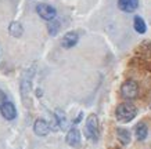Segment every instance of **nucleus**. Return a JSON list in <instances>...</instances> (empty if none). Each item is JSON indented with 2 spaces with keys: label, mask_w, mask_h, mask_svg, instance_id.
<instances>
[{
  "label": "nucleus",
  "mask_w": 151,
  "mask_h": 149,
  "mask_svg": "<svg viewBox=\"0 0 151 149\" xmlns=\"http://www.w3.org/2000/svg\"><path fill=\"white\" fill-rule=\"evenodd\" d=\"M133 26H134V31L137 33H146L147 31V26H146V22L144 19L140 17V15H136L134 19H133Z\"/></svg>",
  "instance_id": "9b49d317"
},
{
  "label": "nucleus",
  "mask_w": 151,
  "mask_h": 149,
  "mask_svg": "<svg viewBox=\"0 0 151 149\" xmlns=\"http://www.w3.org/2000/svg\"><path fill=\"white\" fill-rule=\"evenodd\" d=\"M10 33L13 35L14 37H18L22 35V26H21V24L18 22H13L11 25H10Z\"/></svg>",
  "instance_id": "ddd939ff"
},
{
  "label": "nucleus",
  "mask_w": 151,
  "mask_h": 149,
  "mask_svg": "<svg viewBox=\"0 0 151 149\" xmlns=\"http://www.w3.org/2000/svg\"><path fill=\"white\" fill-rule=\"evenodd\" d=\"M67 144L69 146H73V148H78L81 145V133H79L78 128H71L67 134Z\"/></svg>",
  "instance_id": "6e6552de"
},
{
  "label": "nucleus",
  "mask_w": 151,
  "mask_h": 149,
  "mask_svg": "<svg viewBox=\"0 0 151 149\" xmlns=\"http://www.w3.org/2000/svg\"><path fill=\"white\" fill-rule=\"evenodd\" d=\"M58 29H60V24L53 19V21L49 24V33H50L51 36H55L57 32H58Z\"/></svg>",
  "instance_id": "4468645a"
},
{
  "label": "nucleus",
  "mask_w": 151,
  "mask_h": 149,
  "mask_svg": "<svg viewBox=\"0 0 151 149\" xmlns=\"http://www.w3.org/2000/svg\"><path fill=\"white\" fill-rule=\"evenodd\" d=\"M33 130H35V134L39 137H45L50 133V124L43 120V119H37L35 124H33Z\"/></svg>",
  "instance_id": "39448f33"
},
{
  "label": "nucleus",
  "mask_w": 151,
  "mask_h": 149,
  "mask_svg": "<svg viewBox=\"0 0 151 149\" xmlns=\"http://www.w3.org/2000/svg\"><path fill=\"white\" fill-rule=\"evenodd\" d=\"M118 7L124 13H133L139 7V0H118Z\"/></svg>",
  "instance_id": "1a4fd4ad"
},
{
  "label": "nucleus",
  "mask_w": 151,
  "mask_h": 149,
  "mask_svg": "<svg viewBox=\"0 0 151 149\" xmlns=\"http://www.w3.org/2000/svg\"><path fill=\"white\" fill-rule=\"evenodd\" d=\"M78 40H79V36L76 32H68V33H65L64 37H63L61 46H63L64 48H72L73 46L78 43Z\"/></svg>",
  "instance_id": "0eeeda50"
},
{
  "label": "nucleus",
  "mask_w": 151,
  "mask_h": 149,
  "mask_svg": "<svg viewBox=\"0 0 151 149\" xmlns=\"http://www.w3.org/2000/svg\"><path fill=\"white\" fill-rule=\"evenodd\" d=\"M36 13L39 14L43 19H46V21H53V19H55V15H57V11H55L54 7L50 4H46V3L37 4Z\"/></svg>",
  "instance_id": "20e7f679"
},
{
  "label": "nucleus",
  "mask_w": 151,
  "mask_h": 149,
  "mask_svg": "<svg viewBox=\"0 0 151 149\" xmlns=\"http://www.w3.org/2000/svg\"><path fill=\"white\" fill-rule=\"evenodd\" d=\"M137 115V109L136 106L129 102H124V104H119L115 109V116L116 120H119L121 123H129L130 120L136 118Z\"/></svg>",
  "instance_id": "f257e3e1"
},
{
  "label": "nucleus",
  "mask_w": 151,
  "mask_h": 149,
  "mask_svg": "<svg viewBox=\"0 0 151 149\" xmlns=\"http://www.w3.org/2000/svg\"><path fill=\"white\" fill-rule=\"evenodd\" d=\"M134 134H136V138L139 141L146 140L147 134H148V128H147V126L144 123H139L137 126H136V128H134Z\"/></svg>",
  "instance_id": "9d476101"
},
{
  "label": "nucleus",
  "mask_w": 151,
  "mask_h": 149,
  "mask_svg": "<svg viewBox=\"0 0 151 149\" xmlns=\"http://www.w3.org/2000/svg\"><path fill=\"white\" fill-rule=\"evenodd\" d=\"M86 137L92 141H97L99 138V119L96 115H90L86 120Z\"/></svg>",
  "instance_id": "f03ea898"
},
{
  "label": "nucleus",
  "mask_w": 151,
  "mask_h": 149,
  "mask_svg": "<svg viewBox=\"0 0 151 149\" xmlns=\"http://www.w3.org/2000/svg\"><path fill=\"white\" fill-rule=\"evenodd\" d=\"M0 112L3 115V118L7 119V120H13V119H15V116H17V109H15L13 102H10V101H7V102L0 108Z\"/></svg>",
  "instance_id": "423d86ee"
},
{
  "label": "nucleus",
  "mask_w": 151,
  "mask_h": 149,
  "mask_svg": "<svg viewBox=\"0 0 151 149\" xmlns=\"http://www.w3.org/2000/svg\"><path fill=\"white\" fill-rule=\"evenodd\" d=\"M139 94V86L134 80H126L121 87V95L126 99L136 98Z\"/></svg>",
  "instance_id": "7ed1b4c3"
},
{
  "label": "nucleus",
  "mask_w": 151,
  "mask_h": 149,
  "mask_svg": "<svg viewBox=\"0 0 151 149\" xmlns=\"http://www.w3.org/2000/svg\"><path fill=\"white\" fill-rule=\"evenodd\" d=\"M116 137H118V140L121 141L122 145H128L130 142V133L126 128H118L116 130Z\"/></svg>",
  "instance_id": "f8f14e48"
},
{
  "label": "nucleus",
  "mask_w": 151,
  "mask_h": 149,
  "mask_svg": "<svg viewBox=\"0 0 151 149\" xmlns=\"http://www.w3.org/2000/svg\"><path fill=\"white\" fill-rule=\"evenodd\" d=\"M6 102H7V97H6V94L3 93V91L0 90V108H1Z\"/></svg>",
  "instance_id": "2eb2a0df"
}]
</instances>
